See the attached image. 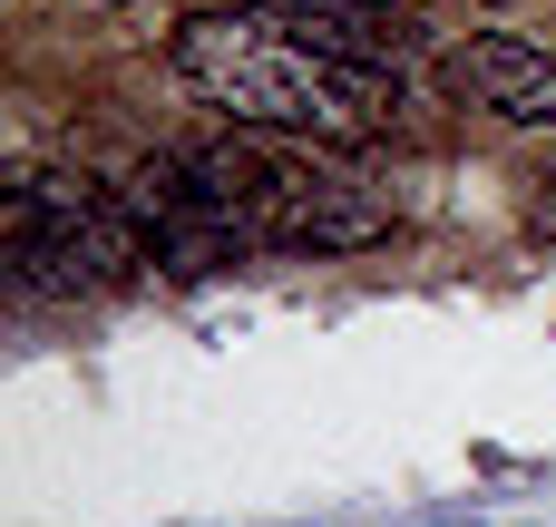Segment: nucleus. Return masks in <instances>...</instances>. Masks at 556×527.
<instances>
[{
    "label": "nucleus",
    "instance_id": "f257e3e1",
    "mask_svg": "<svg viewBox=\"0 0 556 527\" xmlns=\"http://www.w3.org/2000/svg\"><path fill=\"white\" fill-rule=\"evenodd\" d=\"M166 68L205 108H225L235 127L313 137V147H352V137H371L401 108V78L352 68L313 29L264 20V10H195V20H176L166 29Z\"/></svg>",
    "mask_w": 556,
    "mask_h": 527
},
{
    "label": "nucleus",
    "instance_id": "423d86ee",
    "mask_svg": "<svg viewBox=\"0 0 556 527\" xmlns=\"http://www.w3.org/2000/svg\"><path fill=\"white\" fill-rule=\"evenodd\" d=\"M313 10H381V0H313Z\"/></svg>",
    "mask_w": 556,
    "mask_h": 527
},
{
    "label": "nucleus",
    "instance_id": "39448f33",
    "mask_svg": "<svg viewBox=\"0 0 556 527\" xmlns=\"http://www.w3.org/2000/svg\"><path fill=\"white\" fill-rule=\"evenodd\" d=\"M440 88L459 108H489L508 127H556V49L508 39V29H469L440 49Z\"/></svg>",
    "mask_w": 556,
    "mask_h": 527
},
{
    "label": "nucleus",
    "instance_id": "20e7f679",
    "mask_svg": "<svg viewBox=\"0 0 556 527\" xmlns=\"http://www.w3.org/2000/svg\"><path fill=\"white\" fill-rule=\"evenodd\" d=\"M117 205H127V225H137L147 264H166V274H215V264H235V254H244V244H235V225L215 215L205 176L186 166V147L137 156V166L117 176Z\"/></svg>",
    "mask_w": 556,
    "mask_h": 527
},
{
    "label": "nucleus",
    "instance_id": "f03ea898",
    "mask_svg": "<svg viewBox=\"0 0 556 527\" xmlns=\"http://www.w3.org/2000/svg\"><path fill=\"white\" fill-rule=\"evenodd\" d=\"M186 166L205 176V196H215V215L235 225L244 254H362V244L391 235V205L362 176L323 166L313 137L235 127L215 147H186Z\"/></svg>",
    "mask_w": 556,
    "mask_h": 527
},
{
    "label": "nucleus",
    "instance_id": "7ed1b4c3",
    "mask_svg": "<svg viewBox=\"0 0 556 527\" xmlns=\"http://www.w3.org/2000/svg\"><path fill=\"white\" fill-rule=\"evenodd\" d=\"M10 264L29 293H108L147 264L117 186L78 176V166H29L10 186Z\"/></svg>",
    "mask_w": 556,
    "mask_h": 527
}]
</instances>
